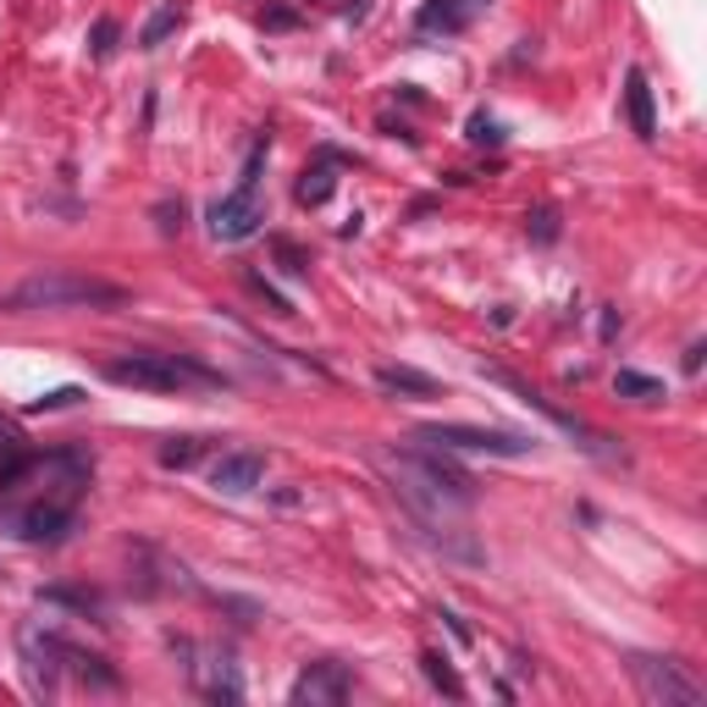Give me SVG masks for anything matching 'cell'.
I'll use <instances>...</instances> for the list:
<instances>
[{"label": "cell", "mask_w": 707, "mask_h": 707, "mask_svg": "<svg viewBox=\"0 0 707 707\" xmlns=\"http://www.w3.org/2000/svg\"><path fill=\"white\" fill-rule=\"evenodd\" d=\"M377 465L388 470L399 503H404L437 542H448L459 558H481L476 542H459V514L476 503V481H470L459 465L437 459L432 448H415V454H393V448H388V454H377Z\"/></svg>", "instance_id": "1"}, {"label": "cell", "mask_w": 707, "mask_h": 707, "mask_svg": "<svg viewBox=\"0 0 707 707\" xmlns=\"http://www.w3.org/2000/svg\"><path fill=\"white\" fill-rule=\"evenodd\" d=\"M111 309L122 304V287L89 271H34L7 293V309Z\"/></svg>", "instance_id": "2"}, {"label": "cell", "mask_w": 707, "mask_h": 707, "mask_svg": "<svg viewBox=\"0 0 707 707\" xmlns=\"http://www.w3.org/2000/svg\"><path fill=\"white\" fill-rule=\"evenodd\" d=\"M106 382L133 388V393H183V388H216L221 377L183 360V354H128L106 366Z\"/></svg>", "instance_id": "3"}, {"label": "cell", "mask_w": 707, "mask_h": 707, "mask_svg": "<svg viewBox=\"0 0 707 707\" xmlns=\"http://www.w3.org/2000/svg\"><path fill=\"white\" fill-rule=\"evenodd\" d=\"M260 166H265V139L249 150V161H243V172H238V188H232V194H221V199L210 205V216H205L216 243H243V238H254V232H260V221H265Z\"/></svg>", "instance_id": "4"}, {"label": "cell", "mask_w": 707, "mask_h": 707, "mask_svg": "<svg viewBox=\"0 0 707 707\" xmlns=\"http://www.w3.org/2000/svg\"><path fill=\"white\" fill-rule=\"evenodd\" d=\"M415 443L443 448V454H487V459H520L536 448V437L520 432H492V426H421Z\"/></svg>", "instance_id": "5"}, {"label": "cell", "mask_w": 707, "mask_h": 707, "mask_svg": "<svg viewBox=\"0 0 707 707\" xmlns=\"http://www.w3.org/2000/svg\"><path fill=\"white\" fill-rule=\"evenodd\" d=\"M630 674L652 707H696L707 690L679 657H630Z\"/></svg>", "instance_id": "6"}, {"label": "cell", "mask_w": 707, "mask_h": 707, "mask_svg": "<svg viewBox=\"0 0 707 707\" xmlns=\"http://www.w3.org/2000/svg\"><path fill=\"white\" fill-rule=\"evenodd\" d=\"M18 646H23V668H29V685L40 690V696H51L56 690V679H62V663H67V641H56V635H45V630H23L18 635Z\"/></svg>", "instance_id": "7"}, {"label": "cell", "mask_w": 707, "mask_h": 707, "mask_svg": "<svg viewBox=\"0 0 707 707\" xmlns=\"http://www.w3.org/2000/svg\"><path fill=\"white\" fill-rule=\"evenodd\" d=\"M298 707L309 701V707H337L342 696H348V668L342 663H309L298 679H293V690H287Z\"/></svg>", "instance_id": "8"}, {"label": "cell", "mask_w": 707, "mask_h": 707, "mask_svg": "<svg viewBox=\"0 0 707 707\" xmlns=\"http://www.w3.org/2000/svg\"><path fill=\"white\" fill-rule=\"evenodd\" d=\"M265 481V459L260 454H221L216 465H210V487L216 492H227V498H243V492H254Z\"/></svg>", "instance_id": "9"}, {"label": "cell", "mask_w": 707, "mask_h": 707, "mask_svg": "<svg viewBox=\"0 0 707 707\" xmlns=\"http://www.w3.org/2000/svg\"><path fill=\"white\" fill-rule=\"evenodd\" d=\"M624 106H630V128H635V139H657V111H652V84H646V73L641 67H630V78H624Z\"/></svg>", "instance_id": "10"}, {"label": "cell", "mask_w": 707, "mask_h": 707, "mask_svg": "<svg viewBox=\"0 0 707 707\" xmlns=\"http://www.w3.org/2000/svg\"><path fill=\"white\" fill-rule=\"evenodd\" d=\"M377 388L404 393V399H443V382L415 371V366H377Z\"/></svg>", "instance_id": "11"}, {"label": "cell", "mask_w": 707, "mask_h": 707, "mask_svg": "<svg viewBox=\"0 0 707 707\" xmlns=\"http://www.w3.org/2000/svg\"><path fill=\"white\" fill-rule=\"evenodd\" d=\"M415 29L421 34H465L470 29V7L465 0H426L415 12Z\"/></svg>", "instance_id": "12"}, {"label": "cell", "mask_w": 707, "mask_h": 707, "mask_svg": "<svg viewBox=\"0 0 707 707\" xmlns=\"http://www.w3.org/2000/svg\"><path fill=\"white\" fill-rule=\"evenodd\" d=\"M331 188H337V155L326 150L320 161H309V166L298 172V188H293V194H298V205H326Z\"/></svg>", "instance_id": "13"}, {"label": "cell", "mask_w": 707, "mask_h": 707, "mask_svg": "<svg viewBox=\"0 0 707 707\" xmlns=\"http://www.w3.org/2000/svg\"><path fill=\"white\" fill-rule=\"evenodd\" d=\"M183 18H188V12L177 7V0H166V7H155V12H150V23L139 29V45H144V51L166 45V40H172V34L183 29Z\"/></svg>", "instance_id": "14"}, {"label": "cell", "mask_w": 707, "mask_h": 707, "mask_svg": "<svg viewBox=\"0 0 707 707\" xmlns=\"http://www.w3.org/2000/svg\"><path fill=\"white\" fill-rule=\"evenodd\" d=\"M613 393L619 399H635V404H657L663 399V382L657 377H641V371H619L613 377Z\"/></svg>", "instance_id": "15"}, {"label": "cell", "mask_w": 707, "mask_h": 707, "mask_svg": "<svg viewBox=\"0 0 707 707\" xmlns=\"http://www.w3.org/2000/svg\"><path fill=\"white\" fill-rule=\"evenodd\" d=\"M205 690H210L216 701H243V679H238V663H227V657H216V668H210V679H205Z\"/></svg>", "instance_id": "16"}, {"label": "cell", "mask_w": 707, "mask_h": 707, "mask_svg": "<svg viewBox=\"0 0 707 707\" xmlns=\"http://www.w3.org/2000/svg\"><path fill=\"white\" fill-rule=\"evenodd\" d=\"M199 454H205V437H172V443L161 448V465H166V470H188Z\"/></svg>", "instance_id": "17"}, {"label": "cell", "mask_w": 707, "mask_h": 707, "mask_svg": "<svg viewBox=\"0 0 707 707\" xmlns=\"http://www.w3.org/2000/svg\"><path fill=\"white\" fill-rule=\"evenodd\" d=\"M421 668H426V679H432L437 690H448V696H465V679L448 668V657H437V652H421Z\"/></svg>", "instance_id": "18"}, {"label": "cell", "mask_w": 707, "mask_h": 707, "mask_svg": "<svg viewBox=\"0 0 707 707\" xmlns=\"http://www.w3.org/2000/svg\"><path fill=\"white\" fill-rule=\"evenodd\" d=\"M525 227H531L536 243H553V238H558V210H553V205H536V210L525 216Z\"/></svg>", "instance_id": "19"}, {"label": "cell", "mask_w": 707, "mask_h": 707, "mask_svg": "<svg viewBox=\"0 0 707 707\" xmlns=\"http://www.w3.org/2000/svg\"><path fill=\"white\" fill-rule=\"evenodd\" d=\"M84 399V388H56V393H45V399H34L29 404V415H51V410H73Z\"/></svg>", "instance_id": "20"}, {"label": "cell", "mask_w": 707, "mask_h": 707, "mask_svg": "<svg viewBox=\"0 0 707 707\" xmlns=\"http://www.w3.org/2000/svg\"><path fill=\"white\" fill-rule=\"evenodd\" d=\"M470 144H503V128L492 117H470Z\"/></svg>", "instance_id": "21"}, {"label": "cell", "mask_w": 707, "mask_h": 707, "mask_svg": "<svg viewBox=\"0 0 707 707\" xmlns=\"http://www.w3.org/2000/svg\"><path fill=\"white\" fill-rule=\"evenodd\" d=\"M155 221H161V232H166V238H172V232H183V199H177V205H172V199H166V205H155Z\"/></svg>", "instance_id": "22"}, {"label": "cell", "mask_w": 707, "mask_h": 707, "mask_svg": "<svg viewBox=\"0 0 707 707\" xmlns=\"http://www.w3.org/2000/svg\"><path fill=\"white\" fill-rule=\"evenodd\" d=\"M111 51H117V23L100 18V23H95V56H111Z\"/></svg>", "instance_id": "23"}, {"label": "cell", "mask_w": 707, "mask_h": 707, "mask_svg": "<svg viewBox=\"0 0 707 707\" xmlns=\"http://www.w3.org/2000/svg\"><path fill=\"white\" fill-rule=\"evenodd\" d=\"M260 23H265V29H293V23H298V12H293V7H265V12H260Z\"/></svg>", "instance_id": "24"}, {"label": "cell", "mask_w": 707, "mask_h": 707, "mask_svg": "<svg viewBox=\"0 0 707 707\" xmlns=\"http://www.w3.org/2000/svg\"><path fill=\"white\" fill-rule=\"evenodd\" d=\"M276 254H282V265H287L293 276H304V271H309V260H304V254H298L293 243H276Z\"/></svg>", "instance_id": "25"}, {"label": "cell", "mask_w": 707, "mask_h": 707, "mask_svg": "<svg viewBox=\"0 0 707 707\" xmlns=\"http://www.w3.org/2000/svg\"><path fill=\"white\" fill-rule=\"evenodd\" d=\"M701 354H707V348H701V342H690V348H685V371H690V377H696V371H701Z\"/></svg>", "instance_id": "26"}]
</instances>
